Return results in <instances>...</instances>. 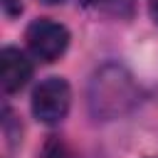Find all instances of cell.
<instances>
[{
  "instance_id": "6da1fadb",
  "label": "cell",
  "mask_w": 158,
  "mask_h": 158,
  "mask_svg": "<svg viewBox=\"0 0 158 158\" xmlns=\"http://www.w3.org/2000/svg\"><path fill=\"white\" fill-rule=\"evenodd\" d=\"M138 104V86L131 74L116 64L101 67L89 84V109L94 116L116 118Z\"/></svg>"
},
{
  "instance_id": "7a4b0ae2",
  "label": "cell",
  "mask_w": 158,
  "mask_h": 158,
  "mask_svg": "<svg viewBox=\"0 0 158 158\" xmlns=\"http://www.w3.org/2000/svg\"><path fill=\"white\" fill-rule=\"evenodd\" d=\"M30 106H32V116L40 123H47V126L62 123L72 106V89H69L67 79H62V77L42 79L32 91Z\"/></svg>"
},
{
  "instance_id": "3957f363",
  "label": "cell",
  "mask_w": 158,
  "mask_h": 158,
  "mask_svg": "<svg viewBox=\"0 0 158 158\" xmlns=\"http://www.w3.org/2000/svg\"><path fill=\"white\" fill-rule=\"evenodd\" d=\"M25 40L27 47L32 52V57H37L40 62H57L67 47H69V30L52 20V17H37L27 25L25 30Z\"/></svg>"
},
{
  "instance_id": "277c9868",
  "label": "cell",
  "mask_w": 158,
  "mask_h": 158,
  "mask_svg": "<svg viewBox=\"0 0 158 158\" xmlns=\"http://www.w3.org/2000/svg\"><path fill=\"white\" fill-rule=\"evenodd\" d=\"M32 79V62L17 47H2L0 52V86L5 94H15Z\"/></svg>"
},
{
  "instance_id": "5b68a950",
  "label": "cell",
  "mask_w": 158,
  "mask_h": 158,
  "mask_svg": "<svg viewBox=\"0 0 158 158\" xmlns=\"http://www.w3.org/2000/svg\"><path fill=\"white\" fill-rule=\"evenodd\" d=\"M40 158H69V151H67V146H64V141H62V138L49 136V138H47V143L42 146Z\"/></svg>"
},
{
  "instance_id": "8992f818",
  "label": "cell",
  "mask_w": 158,
  "mask_h": 158,
  "mask_svg": "<svg viewBox=\"0 0 158 158\" xmlns=\"http://www.w3.org/2000/svg\"><path fill=\"white\" fill-rule=\"evenodd\" d=\"M0 2H2L5 15H10V17H15V15L22 12V0H0Z\"/></svg>"
},
{
  "instance_id": "52a82bcc",
  "label": "cell",
  "mask_w": 158,
  "mask_h": 158,
  "mask_svg": "<svg viewBox=\"0 0 158 158\" xmlns=\"http://www.w3.org/2000/svg\"><path fill=\"white\" fill-rule=\"evenodd\" d=\"M81 5H86V7H94V5H104V2H111V0H79Z\"/></svg>"
},
{
  "instance_id": "ba28073f",
  "label": "cell",
  "mask_w": 158,
  "mask_h": 158,
  "mask_svg": "<svg viewBox=\"0 0 158 158\" xmlns=\"http://www.w3.org/2000/svg\"><path fill=\"white\" fill-rule=\"evenodd\" d=\"M151 17H153L156 25H158V0H151Z\"/></svg>"
},
{
  "instance_id": "9c48e42d",
  "label": "cell",
  "mask_w": 158,
  "mask_h": 158,
  "mask_svg": "<svg viewBox=\"0 0 158 158\" xmlns=\"http://www.w3.org/2000/svg\"><path fill=\"white\" fill-rule=\"evenodd\" d=\"M42 2H47V5H62L64 0H42Z\"/></svg>"
}]
</instances>
